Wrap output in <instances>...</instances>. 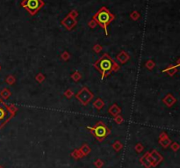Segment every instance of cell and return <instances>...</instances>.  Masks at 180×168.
<instances>
[{"mask_svg":"<svg viewBox=\"0 0 180 168\" xmlns=\"http://www.w3.org/2000/svg\"><path fill=\"white\" fill-rule=\"evenodd\" d=\"M114 19H115L114 15L106 6L101 7L92 17V19H94L97 22V24H99L105 30L106 35H108L107 26L112 21H113Z\"/></svg>","mask_w":180,"mask_h":168,"instance_id":"6da1fadb","label":"cell"},{"mask_svg":"<svg viewBox=\"0 0 180 168\" xmlns=\"http://www.w3.org/2000/svg\"><path fill=\"white\" fill-rule=\"evenodd\" d=\"M94 66L102 74V78H104L108 73H110L111 70H117L119 69V66L107 54L103 55L102 57L94 64Z\"/></svg>","mask_w":180,"mask_h":168,"instance_id":"7a4b0ae2","label":"cell"},{"mask_svg":"<svg viewBox=\"0 0 180 168\" xmlns=\"http://www.w3.org/2000/svg\"><path fill=\"white\" fill-rule=\"evenodd\" d=\"M20 4L31 16H33L45 5V3L43 0H23Z\"/></svg>","mask_w":180,"mask_h":168,"instance_id":"3957f363","label":"cell"},{"mask_svg":"<svg viewBox=\"0 0 180 168\" xmlns=\"http://www.w3.org/2000/svg\"><path fill=\"white\" fill-rule=\"evenodd\" d=\"M88 130H91L93 136L99 141H103L109 134H110V130L106 126V124H104L103 122H98V124L94 127V128H91V127H87Z\"/></svg>","mask_w":180,"mask_h":168,"instance_id":"277c9868","label":"cell"},{"mask_svg":"<svg viewBox=\"0 0 180 168\" xmlns=\"http://www.w3.org/2000/svg\"><path fill=\"white\" fill-rule=\"evenodd\" d=\"M12 115L9 107L0 100V129L10 120Z\"/></svg>","mask_w":180,"mask_h":168,"instance_id":"5b68a950","label":"cell"},{"mask_svg":"<svg viewBox=\"0 0 180 168\" xmlns=\"http://www.w3.org/2000/svg\"><path fill=\"white\" fill-rule=\"evenodd\" d=\"M77 98L80 102H82L84 105H87L88 102L91 101V100L93 98V94L86 88L84 87L80 90V92L77 94Z\"/></svg>","mask_w":180,"mask_h":168,"instance_id":"8992f818","label":"cell"},{"mask_svg":"<svg viewBox=\"0 0 180 168\" xmlns=\"http://www.w3.org/2000/svg\"><path fill=\"white\" fill-rule=\"evenodd\" d=\"M149 159L152 167H157L164 160V158L157 151L153 150L151 152H149Z\"/></svg>","mask_w":180,"mask_h":168,"instance_id":"52a82bcc","label":"cell"},{"mask_svg":"<svg viewBox=\"0 0 180 168\" xmlns=\"http://www.w3.org/2000/svg\"><path fill=\"white\" fill-rule=\"evenodd\" d=\"M65 27H66V29L67 30H72L73 29V27L74 26H77V19H74V18H72V17H70L69 14L62 20V22H61Z\"/></svg>","mask_w":180,"mask_h":168,"instance_id":"ba28073f","label":"cell"},{"mask_svg":"<svg viewBox=\"0 0 180 168\" xmlns=\"http://www.w3.org/2000/svg\"><path fill=\"white\" fill-rule=\"evenodd\" d=\"M159 144L164 147V148H167L168 146L171 145V140L168 137L166 133H162L159 137Z\"/></svg>","mask_w":180,"mask_h":168,"instance_id":"9c48e42d","label":"cell"},{"mask_svg":"<svg viewBox=\"0 0 180 168\" xmlns=\"http://www.w3.org/2000/svg\"><path fill=\"white\" fill-rule=\"evenodd\" d=\"M163 101H164V103L167 107H172V106L176 103L177 100H176V98H175L172 94L169 93V94H167V95L164 97V99L163 100Z\"/></svg>","mask_w":180,"mask_h":168,"instance_id":"30bf717a","label":"cell"},{"mask_svg":"<svg viewBox=\"0 0 180 168\" xmlns=\"http://www.w3.org/2000/svg\"><path fill=\"white\" fill-rule=\"evenodd\" d=\"M141 163L146 168H150L152 167L151 163L150 162V159H149V152H147L142 158H141Z\"/></svg>","mask_w":180,"mask_h":168,"instance_id":"8fae6325","label":"cell"},{"mask_svg":"<svg viewBox=\"0 0 180 168\" xmlns=\"http://www.w3.org/2000/svg\"><path fill=\"white\" fill-rule=\"evenodd\" d=\"M163 71L164 72H167L170 76H173L178 71V67L176 66V64L175 65H171L168 68H166L165 70H164Z\"/></svg>","mask_w":180,"mask_h":168,"instance_id":"7c38bea8","label":"cell"},{"mask_svg":"<svg viewBox=\"0 0 180 168\" xmlns=\"http://www.w3.org/2000/svg\"><path fill=\"white\" fill-rule=\"evenodd\" d=\"M120 108L117 106V105H113V107H111L110 108H109V113L112 115H113V116H116V115H118L120 113Z\"/></svg>","mask_w":180,"mask_h":168,"instance_id":"4fadbf2b","label":"cell"},{"mask_svg":"<svg viewBox=\"0 0 180 168\" xmlns=\"http://www.w3.org/2000/svg\"><path fill=\"white\" fill-rule=\"evenodd\" d=\"M117 58H118V60H119L120 63H126V62L129 59V56H128V55L127 53H125L124 51H122V52H120V54L117 56Z\"/></svg>","mask_w":180,"mask_h":168,"instance_id":"5bb4252c","label":"cell"},{"mask_svg":"<svg viewBox=\"0 0 180 168\" xmlns=\"http://www.w3.org/2000/svg\"><path fill=\"white\" fill-rule=\"evenodd\" d=\"M79 151L81 152V153H82L84 156H87V155L91 152V148L85 144V145H84L79 149Z\"/></svg>","mask_w":180,"mask_h":168,"instance_id":"9a60e30c","label":"cell"},{"mask_svg":"<svg viewBox=\"0 0 180 168\" xmlns=\"http://www.w3.org/2000/svg\"><path fill=\"white\" fill-rule=\"evenodd\" d=\"M93 106H94V107L95 108H97V109H101L104 106H105V104H104V102L101 100V99H98L94 103H93Z\"/></svg>","mask_w":180,"mask_h":168,"instance_id":"2e32d148","label":"cell"},{"mask_svg":"<svg viewBox=\"0 0 180 168\" xmlns=\"http://www.w3.org/2000/svg\"><path fill=\"white\" fill-rule=\"evenodd\" d=\"M71 156L75 159H81L84 157V155L81 153V152L79 150H75L72 153H71Z\"/></svg>","mask_w":180,"mask_h":168,"instance_id":"e0dca14e","label":"cell"},{"mask_svg":"<svg viewBox=\"0 0 180 168\" xmlns=\"http://www.w3.org/2000/svg\"><path fill=\"white\" fill-rule=\"evenodd\" d=\"M140 17H141V15H140V13H139L137 11H132V12L130 13V18H131L133 20H135V21L138 20V19H140Z\"/></svg>","mask_w":180,"mask_h":168,"instance_id":"ac0fdd59","label":"cell"},{"mask_svg":"<svg viewBox=\"0 0 180 168\" xmlns=\"http://www.w3.org/2000/svg\"><path fill=\"white\" fill-rule=\"evenodd\" d=\"M122 147H123V145H122V144H121L120 141H116V142L113 145V148L114 151H116V152L120 151V150L122 149Z\"/></svg>","mask_w":180,"mask_h":168,"instance_id":"d6986e66","label":"cell"},{"mask_svg":"<svg viewBox=\"0 0 180 168\" xmlns=\"http://www.w3.org/2000/svg\"><path fill=\"white\" fill-rule=\"evenodd\" d=\"M0 95H1V97L3 98V99H7L10 95H11V93H10V91L8 90V89H4L1 93H0Z\"/></svg>","mask_w":180,"mask_h":168,"instance_id":"ffe728a7","label":"cell"},{"mask_svg":"<svg viewBox=\"0 0 180 168\" xmlns=\"http://www.w3.org/2000/svg\"><path fill=\"white\" fill-rule=\"evenodd\" d=\"M171 148L172 149V151H174V152H178V151L180 149L179 144H178L177 142L171 143Z\"/></svg>","mask_w":180,"mask_h":168,"instance_id":"44dd1931","label":"cell"},{"mask_svg":"<svg viewBox=\"0 0 180 168\" xmlns=\"http://www.w3.org/2000/svg\"><path fill=\"white\" fill-rule=\"evenodd\" d=\"M94 166L97 168H101L104 166V162H103L101 159H97V160L94 162Z\"/></svg>","mask_w":180,"mask_h":168,"instance_id":"7402d4cb","label":"cell"},{"mask_svg":"<svg viewBox=\"0 0 180 168\" xmlns=\"http://www.w3.org/2000/svg\"><path fill=\"white\" fill-rule=\"evenodd\" d=\"M135 151H136V152L137 153H140V152H142V151H143V149H144V147L142 146V144H137L136 145H135Z\"/></svg>","mask_w":180,"mask_h":168,"instance_id":"603a6c76","label":"cell"},{"mask_svg":"<svg viewBox=\"0 0 180 168\" xmlns=\"http://www.w3.org/2000/svg\"><path fill=\"white\" fill-rule=\"evenodd\" d=\"M146 67H147L149 70H152V69L155 67V63H154L153 61L150 60V61L147 62V63H146Z\"/></svg>","mask_w":180,"mask_h":168,"instance_id":"cb8c5ba5","label":"cell"},{"mask_svg":"<svg viewBox=\"0 0 180 168\" xmlns=\"http://www.w3.org/2000/svg\"><path fill=\"white\" fill-rule=\"evenodd\" d=\"M71 78H72L73 80H75V81H78V80L81 78V76H80V74H79L77 71H76V72L71 76Z\"/></svg>","mask_w":180,"mask_h":168,"instance_id":"d4e9b609","label":"cell"},{"mask_svg":"<svg viewBox=\"0 0 180 168\" xmlns=\"http://www.w3.org/2000/svg\"><path fill=\"white\" fill-rule=\"evenodd\" d=\"M14 82H15V78H14V77H12V76H9V77H7V78H6V83H7V84H9V85H12Z\"/></svg>","mask_w":180,"mask_h":168,"instance_id":"484cf974","label":"cell"},{"mask_svg":"<svg viewBox=\"0 0 180 168\" xmlns=\"http://www.w3.org/2000/svg\"><path fill=\"white\" fill-rule=\"evenodd\" d=\"M97 25H98V24H97V22H96L94 19H91V20H90V21L88 22V26H90V28H95Z\"/></svg>","mask_w":180,"mask_h":168,"instance_id":"4316f807","label":"cell"},{"mask_svg":"<svg viewBox=\"0 0 180 168\" xmlns=\"http://www.w3.org/2000/svg\"><path fill=\"white\" fill-rule=\"evenodd\" d=\"M69 15L70 16V17H72V18H74V19H76L77 16H78V11H76V10H72L69 13Z\"/></svg>","mask_w":180,"mask_h":168,"instance_id":"83f0119b","label":"cell"},{"mask_svg":"<svg viewBox=\"0 0 180 168\" xmlns=\"http://www.w3.org/2000/svg\"><path fill=\"white\" fill-rule=\"evenodd\" d=\"M45 79V78H44V76L42 75V74H38L37 76H36V80L38 81V82H42L43 80Z\"/></svg>","mask_w":180,"mask_h":168,"instance_id":"f1b7e54d","label":"cell"},{"mask_svg":"<svg viewBox=\"0 0 180 168\" xmlns=\"http://www.w3.org/2000/svg\"><path fill=\"white\" fill-rule=\"evenodd\" d=\"M93 49H94V51H95V52L99 53V52H100V51H101L102 48H101V46H99V45H96V46H94Z\"/></svg>","mask_w":180,"mask_h":168,"instance_id":"f546056e","label":"cell"},{"mask_svg":"<svg viewBox=\"0 0 180 168\" xmlns=\"http://www.w3.org/2000/svg\"><path fill=\"white\" fill-rule=\"evenodd\" d=\"M73 95V93L70 91V90H67L66 92H65V96L66 97H68V98H70L71 96Z\"/></svg>","mask_w":180,"mask_h":168,"instance_id":"4dcf8cb0","label":"cell"},{"mask_svg":"<svg viewBox=\"0 0 180 168\" xmlns=\"http://www.w3.org/2000/svg\"><path fill=\"white\" fill-rule=\"evenodd\" d=\"M69 55L67 53V52H64L62 55V58H63L64 60H67V59H69Z\"/></svg>","mask_w":180,"mask_h":168,"instance_id":"1f68e13d","label":"cell"},{"mask_svg":"<svg viewBox=\"0 0 180 168\" xmlns=\"http://www.w3.org/2000/svg\"><path fill=\"white\" fill-rule=\"evenodd\" d=\"M115 122L120 124V123H121V122H123V119H122V117L119 116V117H116V118H115Z\"/></svg>","mask_w":180,"mask_h":168,"instance_id":"d6a6232c","label":"cell"},{"mask_svg":"<svg viewBox=\"0 0 180 168\" xmlns=\"http://www.w3.org/2000/svg\"><path fill=\"white\" fill-rule=\"evenodd\" d=\"M176 66H177L178 68H179V67H180V58L179 59V61L177 62V64H176Z\"/></svg>","mask_w":180,"mask_h":168,"instance_id":"836d02e7","label":"cell"},{"mask_svg":"<svg viewBox=\"0 0 180 168\" xmlns=\"http://www.w3.org/2000/svg\"><path fill=\"white\" fill-rule=\"evenodd\" d=\"M0 168H4V167H2V166H0Z\"/></svg>","mask_w":180,"mask_h":168,"instance_id":"e575fe53","label":"cell"},{"mask_svg":"<svg viewBox=\"0 0 180 168\" xmlns=\"http://www.w3.org/2000/svg\"><path fill=\"white\" fill-rule=\"evenodd\" d=\"M0 70H1V67H0Z\"/></svg>","mask_w":180,"mask_h":168,"instance_id":"d590c367","label":"cell"}]
</instances>
